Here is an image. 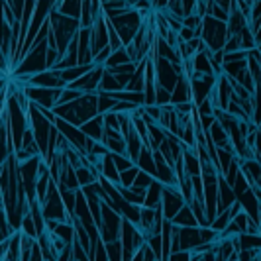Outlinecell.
I'll return each mask as SVG.
<instances>
[{
    "label": "cell",
    "mask_w": 261,
    "mask_h": 261,
    "mask_svg": "<svg viewBox=\"0 0 261 261\" xmlns=\"http://www.w3.org/2000/svg\"><path fill=\"white\" fill-rule=\"evenodd\" d=\"M257 49L261 51V38H257Z\"/></svg>",
    "instance_id": "obj_34"
},
{
    "label": "cell",
    "mask_w": 261,
    "mask_h": 261,
    "mask_svg": "<svg viewBox=\"0 0 261 261\" xmlns=\"http://www.w3.org/2000/svg\"><path fill=\"white\" fill-rule=\"evenodd\" d=\"M100 2H116V0H100Z\"/></svg>",
    "instance_id": "obj_35"
},
{
    "label": "cell",
    "mask_w": 261,
    "mask_h": 261,
    "mask_svg": "<svg viewBox=\"0 0 261 261\" xmlns=\"http://www.w3.org/2000/svg\"><path fill=\"white\" fill-rule=\"evenodd\" d=\"M124 87L120 85V81L116 79V75L106 67L105 75H102V81H100V87H98V91H106V92H116V91H122Z\"/></svg>",
    "instance_id": "obj_18"
},
{
    "label": "cell",
    "mask_w": 261,
    "mask_h": 261,
    "mask_svg": "<svg viewBox=\"0 0 261 261\" xmlns=\"http://www.w3.org/2000/svg\"><path fill=\"white\" fill-rule=\"evenodd\" d=\"M167 138V130L159 124H149V147L159 149V145L165 142Z\"/></svg>",
    "instance_id": "obj_20"
},
{
    "label": "cell",
    "mask_w": 261,
    "mask_h": 261,
    "mask_svg": "<svg viewBox=\"0 0 261 261\" xmlns=\"http://www.w3.org/2000/svg\"><path fill=\"white\" fill-rule=\"evenodd\" d=\"M22 79L28 85H34V87H47V89H65V81L59 75V69H45V71H39L36 75H30V77H16Z\"/></svg>",
    "instance_id": "obj_8"
},
{
    "label": "cell",
    "mask_w": 261,
    "mask_h": 261,
    "mask_svg": "<svg viewBox=\"0 0 261 261\" xmlns=\"http://www.w3.org/2000/svg\"><path fill=\"white\" fill-rule=\"evenodd\" d=\"M47 49H49L47 39H43V41H39L38 45H34V47L22 57V61L16 65L14 75H16V77H30V75H36L39 71L49 69V67H47Z\"/></svg>",
    "instance_id": "obj_3"
},
{
    "label": "cell",
    "mask_w": 261,
    "mask_h": 261,
    "mask_svg": "<svg viewBox=\"0 0 261 261\" xmlns=\"http://www.w3.org/2000/svg\"><path fill=\"white\" fill-rule=\"evenodd\" d=\"M208 136H210V140L216 144V147H230V136H228V130L224 128L222 124L218 122V118H216V122L210 126V130H208Z\"/></svg>",
    "instance_id": "obj_16"
},
{
    "label": "cell",
    "mask_w": 261,
    "mask_h": 261,
    "mask_svg": "<svg viewBox=\"0 0 261 261\" xmlns=\"http://www.w3.org/2000/svg\"><path fill=\"white\" fill-rule=\"evenodd\" d=\"M130 61H134L130 51L122 45V47H118V49L112 51V55H110V57H108V61H106V67H110V69H112V67L124 65V63H130Z\"/></svg>",
    "instance_id": "obj_19"
},
{
    "label": "cell",
    "mask_w": 261,
    "mask_h": 261,
    "mask_svg": "<svg viewBox=\"0 0 261 261\" xmlns=\"http://www.w3.org/2000/svg\"><path fill=\"white\" fill-rule=\"evenodd\" d=\"M181 102H193V87L191 79L181 75L175 91L171 92V105H181Z\"/></svg>",
    "instance_id": "obj_11"
},
{
    "label": "cell",
    "mask_w": 261,
    "mask_h": 261,
    "mask_svg": "<svg viewBox=\"0 0 261 261\" xmlns=\"http://www.w3.org/2000/svg\"><path fill=\"white\" fill-rule=\"evenodd\" d=\"M155 181V177L151 175V173H147V171H142L140 169V173H138V177H136V181H134V185L132 187H140V189H147L149 185Z\"/></svg>",
    "instance_id": "obj_27"
},
{
    "label": "cell",
    "mask_w": 261,
    "mask_h": 261,
    "mask_svg": "<svg viewBox=\"0 0 261 261\" xmlns=\"http://www.w3.org/2000/svg\"><path fill=\"white\" fill-rule=\"evenodd\" d=\"M53 112L57 116L65 118L67 122H71L75 126H83L87 120L100 114L98 112V92H85L83 96H79L73 102L57 105L53 108Z\"/></svg>",
    "instance_id": "obj_1"
},
{
    "label": "cell",
    "mask_w": 261,
    "mask_h": 261,
    "mask_svg": "<svg viewBox=\"0 0 261 261\" xmlns=\"http://www.w3.org/2000/svg\"><path fill=\"white\" fill-rule=\"evenodd\" d=\"M181 4H183V12H185V16H189V14H195V12H196L198 0H181Z\"/></svg>",
    "instance_id": "obj_32"
},
{
    "label": "cell",
    "mask_w": 261,
    "mask_h": 261,
    "mask_svg": "<svg viewBox=\"0 0 261 261\" xmlns=\"http://www.w3.org/2000/svg\"><path fill=\"white\" fill-rule=\"evenodd\" d=\"M230 222H232V212H230V208H228V210H224V212H218V214H216V218L210 222V226H212L216 232H220V234H222L224 230L228 228V224Z\"/></svg>",
    "instance_id": "obj_22"
},
{
    "label": "cell",
    "mask_w": 261,
    "mask_h": 261,
    "mask_svg": "<svg viewBox=\"0 0 261 261\" xmlns=\"http://www.w3.org/2000/svg\"><path fill=\"white\" fill-rule=\"evenodd\" d=\"M116 105H118V100L112 96V92L98 91V112H100V114H106V112L114 110Z\"/></svg>",
    "instance_id": "obj_21"
},
{
    "label": "cell",
    "mask_w": 261,
    "mask_h": 261,
    "mask_svg": "<svg viewBox=\"0 0 261 261\" xmlns=\"http://www.w3.org/2000/svg\"><path fill=\"white\" fill-rule=\"evenodd\" d=\"M112 51H114V49H112L110 45L105 47L102 51H98L96 55H94V63H96V65H106V61H108V57L112 55Z\"/></svg>",
    "instance_id": "obj_30"
},
{
    "label": "cell",
    "mask_w": 261,
    "mask_h": 261,
    "mask_svg": "<svg viewBox=\"0 0 261 261\" xmlns=\"http://www.w3.org/2000/svg\"><path fill=\"white\" fill-rule=\"evenodd\" d=\"M94 65L96 63H89V65H75V67H67V69H61L59 71V75H61V79L65 81V85L69 87L71 83H75L77 79H81L83 75H87L91 69H94Z\"/></svg>",
    "instance_id": "obj_15"
},
{
    "label": "cell",
    "mask_w": 261,
    "mask_h": 261,
    "mask_svg": "<svg viewBox=\"0 0 261 261\" xmlns=\"http://www.w3.org/2000/svg\"><path fill=\"white\" fill-rule=\"evenodd\" d=\"M98 171H100V175H105L106 179H110L112 183H120V169L116 167V163H114V159L110 155V151L106 153V155L100 157V163H98Z\"/></svg>",
    "instance_id": "obj_13"
},
{
    "label": "cell",
    "mask_w": 261,
    "mask_h": 261,
    "mask_svg": "<svg viewBox=\"0 0 261 261\" xmlns=\"http://www.w3.org/2000/svg\"><path fill=\"white\" fill-rule=\"evenodd\" d=\"M200 38L204 39L206 47L210 51H218L224 49L226 41L230 38V32H228V22H222L214 16H202V22H200Z\"/></svg>",
    "instance_id": "obj_2"
},
{
    "label": "cell",
    "mask_w": 261,
    "mask_h": 261,
    "mask_svg": "<svg viewBox=\"0 0 261 261\" xmlns=\"http://www.w3.org/2000/svg\"><path fill=\"white\" fill-rule=\"evenodd\" d=\"M218 77L220 75H200V73H195L191 77V87H193V102L195 105H200L202 100H206L216 83H218Z\"/></svg>",
    "instance_id": "obj_6"
},
{
    "label": "cell",
    "mask_w": 261,
    "mask_h": 261,
    "mask_svg": "<svg viewBox=\"0 0 261 261\" xmlns=\"http://www.w3.org/2000/svg\"><path fill=\"white\" fill-rule=\"evenodd\" d=\"M236 200H238V198H236L234 187L228 183V181L224 179V175L220 173V179H218V212L228 210Z\"/></svg>",
    "instance_id": "obj_10"
},
{
    "label": "cell",
    "mask_w": 261,
    "mask_h": 261,
    "mask_svg": "<svg viewBox=\"0 0 261 261\" xmlns=\"http://www.w3.org/2000/svg\"><path fill=\"white\" fill-rule=\"evenodd\" d=\"M187 204L183 193L179 191L177 185H165L163 189V196H161V210H163V216L167 220H173L177 216V212L183 208Z\"/></svg>",
    "instance_id": "obj_5"
},
{
    "label": "cell",
    "mask_w": 261,
    "mask_h": 261,
    "mask_svg": "<svg viewBox=\"0 0 261 261\" xmlns=\"http://www.w3.org/2000/svg\"><path fill=\"white\" fill-rule=\"evenodd\" d=\"M173 224H175V226H179V228H183V226H200L189 202H187L183 208L177 212V216L173 218Z\"/></svg>",
    "instance_id": "obj_17"
},
{
    "label": "cell",
    "mask_w": 261,
    "mask_h": 261,
    "mask_svg": "<svg viewBox=\"0 0 261 261\" xmlns=\"http://www.w3.org/2000/svg\"><path fill=\"white\" fill-rule=\"evenodd\" d=\"M28 98L34 100L38 106H47V108H55L59 102V96L63 89H47V87H34V85H28L24 87Z\"/></svg>",
    "instance_id": "obj_7"
},
{
    "label": "cell",
    "mask_w": 261,
    "mask_h": 261,
    "mask_svg": "<svg viewBox=\"0 0 261 261\" xmlns=\"http://www.w3.org/2000/svg\"><path fill=\"white\" fill-rule=\"evenodd\" d=\"M85 92L81 91V89H73V87H65L63 91H61V96H59V102L57 105H67V102H73V100H77L79 96H83Z\"/></svg>",
    "instance_id": "obj_23"
},
{
    "label": "cell",
    "mask_w": 261,
    "mask_h": 261,
    "mask_svg": "<svg viewBox=\"0 0 261 261\" xmlns=\"http://www.w3.org/2000/svg\"><path fill=\"white\" fill-rule=\"evenodd\" d=\"M105 116L102 114H96L94 118L91 120H87L83 126H81V130L85 132L91 140H96V142H102V136H105Z\"/></svg>",
    "instance_id": "obj_12"
},
{
    "label": "cell",
    "mask_w": 261,
    "mask_h": 261,
    "mask_svg": "<svg viewBox=\"0 0 261 261\" xmlns=\"http://www.w3.org/2000/svg\"><path fill=\"white\" fill-rule=\"evenodd\" d=\"M163 189H165V185L161 183L159 179H155L153 183L147 187V191H145V202H144V206H149V208H157V206L161 204Z\"/></svg>",
    "instance_id": "obj_14"
},
{
    "label": "cell",
    "mask_w": 261,
    "mask_h": 261,
    "mask_svg": "<svg viewBox=\"0 0 261 261\" xmlns=\"http://www.w3.org/2000/svg\"><path fill=\"white\" fill-rule=\"evenodd\" d=\"M191 61H193L195 73H200V75H216V69H214V63H212V51H210L208 47L196 51L191 57Z\"/></svg>",
    "instance_id": "obj_9"
},
{
    "label": "cell",
    "mask_w": 261,
    "mask_h": 261,
    "mask_svg": "<svg viewBox=\"0 0 261 261\" xmlns=\"http://www.w3.org/2000/svg\"><path fill=\"white\" fill-rule=\"evenodd\" d=\"M106 249H108V257H110V259H124V246H122V240L108 242V244H106Z\"/></svg>",
    "instance_id": "obj_26"
},
{
    "label": "cell",
    "mask_w": 261,
    "mask_h": 261,
    "mask_svg": "<svg viewBox=\"0 0 261 261\" xmlns=\"http://www.w3.org/2000/svg\"><path fill=\"white\" fill-rule=\"evenodd\" d=\"M151 2H153V8L157 10H165L169 6V0H151Z\"/></svg>",
    "instance_id": "obj_33"
},
{
    "label": "cell",
    "mask_w": 261,
    "mask_h": 261,
    "mask_svg": "<svg viewBox=\"0 0 261 261\" xmlns=\"http://www.w3.org/2000/svg\"><path fill=\"white\" fill-rule=\"evenodd\" d=\"M138 173H140V167H138V165L122 171V173H120V183L118 185H120V187H132L134 181H136V177H138Z\"/></svg>",
    "instance_id": "obj_24"
},
{
    "label": "cell",
    "mask_w": 261,
    "mask_h": 261,
    "mask_svg": "<svg viewBox=\"0 0 261 261\" xmlns=\"http://www.w3.org/2000/svg\"><path fill=\"white\" fill-rule=\"evenodd\" d=\"M196 36H198V32H196L195 28L183 26L181 30H179V39H181V41H191V39L196 38Z\"/></svg>",
    "instance_id": "obj_31"
},
{
    "label": "cell",
    "mask_w": 261,
    "mask_h": 261,
    "mask_svg": "<svg viewBox=\"0 0 261 261\" xmlns=\"http://www.w3.org/2000/svg\"><path fill=\"white\" fill-rule=\"evenodd\" d=\"M53 124L59 128V132L65 136V138L69 140V142H71V144L77 147L81 153H87V151H89L91 138H89L85 132L81 130V126H75V124L67 122L65 118L57 116V114H55V120H53Z\"/></svg>",
    "instance_id": "obj_4"
},
{
    "label": "cell",
    "mask_w": 261,
    "mask_h": 261,
    "mask_svg": "<svg viewBox=\"0 0 261 261\" xmlns=\"http://www.w3.org/2000/svg\"><path fill=\"white\" fill-rule=\"evenodd\" d=\"M155 105H159V106L171 105V91H167V89H165V87H161V85H157Z\"/></svg>",
    "instance_id": "obj_28"
},
{
    "label": "cell",
    "mask_w": 261,
    "mask_h": 261,
    "mask_svg": "<svg viewBox=\"0 0 261 261\" xmlns=\"http://www.w3.org/2000/svg\"><path fill=\"white\" fill-rule=\"evenodd\" d=\"M20 230L24 232V234L32 236V238H38L39 232H38V226L34 222V216H32V212H28L26 216H24V220H22V226H20Z\"/></svg>",
    "instance_id": "obj_25"
},
{
    "label": "cell",
    "mask_w": 261,
    "mask_h": 261,
    "mask_svg": "<svg viewBox=\"0 0 261 261\" xmlns=\"http://www.w3.org/2000/svg\"><path fill=\"white\" fill-rule=\"evenodd\" d=\"M238 49H244L240 34H236V36H230V38H228V41H226V45H224V51H238Z\"/></svg>",
    "instance_id": "obj_29"
}]
</instances>
